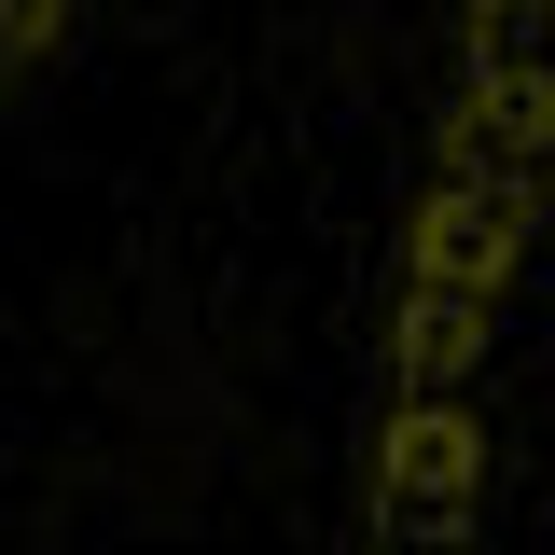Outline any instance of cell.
Masks as SVG:
<instances>
[{"label":"cell","instance_id":"cell-1","mask_svg":"<svg viewBox=\"0 0 555 555\" xmlns=\"http://www.w3.org/2000/svg\"><path fill=\"white\" fill-rule=\"evenodd\" d=\"M42 14H56V0H0V42H14V28H42Z\"/></svg>","mask_w":555,"mask_h":555}]
</instances>
